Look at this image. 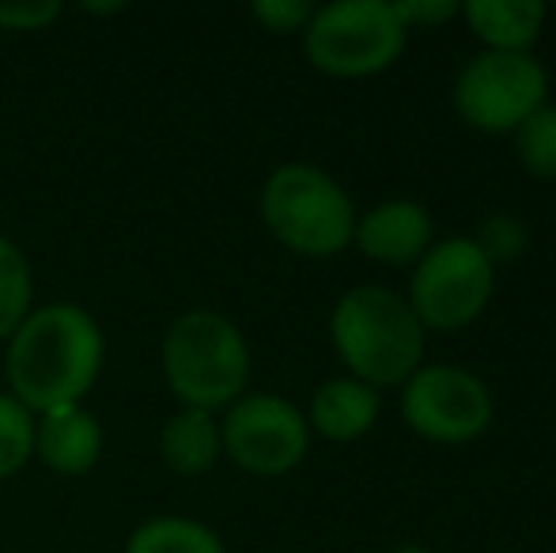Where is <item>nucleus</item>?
Returning <instances> with one entry per match:
<instances>
[{"label": "nucleus", "instance_id": "39448f33", "mask_svg": "<svg viewBox=\"0 0 556 553\" xmlns=\"http://www.w3.org/2000/svg\"><path fill=\"white\" fill-rule=\"evenodd\" d=\"M409 30L397 20L394 0H333L315 8L303 30V53L326 76L364 80L379 76L405 53Z\"/></svg>", "mask_w": 556, "mask_h": 553}, {"label": "nucleus", "instance_id": "dca6fc26", "mask_svg": "<svg viewBox=\"0 0 556 553\" xmlns=\"http://www.w3.org/2000/svg\"><path fill=\"white\" fill-rule=\"evenodd\" d=\"M30 300H35L30 262L12 239L0 236V341L20 330V323L30 315Z\"/></svg>", "mask_w": 556, "mask_h": 553}, {"label": "nucleus", "instance_id": "7ed1b4c3", "mask_svg": "<svg viewBox=\"0 0 556 553\" xmlns=\"http://www.w3.org/2000/svg\"><path fill=\"white\" fill-rule=\"evenodd\" d=\"M262 221L280 247L303 259H333L356 236V205L349 190L315 163H285L262 186Z\"/></svg>", "mask_w": 556, "mask_h": 553}, {"label": "nucleus", "instance_id": "0eeeda50", "mask_svg": "<svg viewBox=\"0 0 556 553\" xmlns=\"http://www.w3.org/2000/svg\"><path fill=\"white\" fill-rule=\"evenodd\" d=\"M496 296V266L477 251L469 236H446L428 247L413 266L409 307L425 330L454 334L473 326Z\"/></svg>", "mask_w": 556, "mask_h": 553}, {"label": "nucleus", "instance_id": "f3484780", "mask_svg": "<svg viewBox=\"0 0 556 553\" xmlns=\"http://www.w3.org/2000/svg\"><path fill=\"white\" fill-rule=\"evenodd\" d=\"M511 148L519 167L538 183L556 178V106L545 103L511 134Z\"/></svg>", "mask_w": 556, "mask_h": 553}, {"label": "nucleus", "instance_id": "423d86ee", "mask_svg": "<svg viewBox=\"0 0 556 553\" xmlns=\"http://www.w3.org/2000/svg\"><path fill=\"white\" fill-rule=\"evenodd\" d=\"M451 103L477 134L511 137L538 106L549 103V73L534 53L481 50L458 68Z\"/></svg>", "mask_w": 556, "mask_h": 553}, {"label": "nucleus", "instance_id": "9b49d317", "mask_svg": "<svg viewBox=\"0 0 556 553\" xmlns=\"http://www.w3.org/2000/svg\"><path fill=\"white\" fill-rule=\"evenodd\" d=\"M382 417V391L359 384L352 376L326 379L307 406V425L330 443H352L364 440Z\"/></svg>", "mask_w": 556, "mask_h": 553}, {"label": "nucleus", "instance_id": "a211bd4d", "mask_svg": "<svg viewBox=\"0 0 556 553\" xmlns=\"http://www.w3.org/2000/svg\"><path fill=\"white\" fill-rule=\"evenodd\" d=\"M469 239H473L477 251L500 269V266H511V262H519L522 254H527L530 228H527V221L515 213H489L477 224V231Z\"/></svg>", "mask_w": 556, "mask_h": 553}, {"label": "nucleus", "instance_id": "f257e3e1", "mask_svg": "<svg viewBox=\"0 0 556 553\" xmlns=\"http://www.w3.org/2000/svg\"><path fill=\"white\" fill-rule=\"evenodd\" d=\"M103 330L76 303L35 307L8 338V387L30 414H50L61 406H80L103 372Z\"/></svg>", "mask_w": 556, "mask_h": 553}, {"label": "nucleus", "instance_id": "ddd939ff", "mask_svg": "<svg viewBox=\"0 0 556 553\" xmlns=\"http://www.w3.org/2000/svg\"><path fill=\"white\" fill-rule=\"evenodd\" d=\"M549 8L542 0H462V23L484 50L530 53Z\"/></svg>", "mask_w": 556, "mask_h": 553}, {"label": "nucleus", "instance_id": "4be33fe9", "mask_svg": "<svg viewBox=\"0 0 556 553\" xmlns=\"http://www.w3.org/2000/svg\"><path fill=\"white\" fill-rule=\"evenodd\" d=\"M61 15L58 4L35 0V4H0V27L4 30H42Z\"/></svg>", "mask_w": 556, "mask_h": 553}, {"label": "nucleus", "instance_id": "6ab92c4d", "mask_svg": "<svg viewBox=\"0 0 556 553\" xmlns=\"http://www.w3.org/2000/svg\"><path fill=\"white\" fill-rule=\"evenodd\" d=\"M30 455H35V414L12 394H0V478L15 474Z\"/></svg>", "mask_w": 556, "mask_h": 553}, {"label": "nucleus", "instance_id": "20e7f679", "mask_svg": "<svg viewBox=\"0 0 556 553\" xmlns=\"http://www.w3.org/2000/svg\"><path fill=\"white\" fill-rule=\"evenodd\" d=\"M163 376L186 410H224L247 394L250 345L216 311H186L163 338Z\"/></svg>", "mask_w": 556, "mask_h": 553}, {"label": "nucleus", "instance_id": "aec40b11", "mask_svg": "<svg viewBox=\"0 0 556 553\" xmlns=\"http://www.w3.org/2000/svg\"><path fill=\"white\" fill-rule=\"evenodd\" d=\"M250 12L273 35H295V30L303 35L311 15H315V4H307V0H257V4H250Z\"/></svg>", "mask_w": 556, "mask_h": 553}, {"label": "nucleus", "instance_id": "1a4fd4ad", "mask_svg": "<svg viewBox=\"0 0 556 553\" xmlns=\"http://www.w3.org/2000/svg\"><path fill=\"white\" fill-rule=\"evenodd\" d=\"M220 443L235 466L257 478H280L295 470L311 451V425L285 394H242L227 406Z\"/></svg>", "mask_w": 556, "mask_h": 553}, {"label": "nucleus", "instance_id": "9d476101", "mask_svg": "<svg viewBox=\"0 0 556 553\" xmlns=\"http://www.w3.org/2000/svg\"><path fill=\"white\" fill-rule=\"evenodd\" d=\"M435 243V221L428 205L413 198H390L356 216V247L364 259L382 266H417Z\"/></svg>", "mask_w": 556, "mask_h": 553}, {"label": "nucleus", "instance_id": "412c9836", "mask_svg": "<svg viewBox=\"0 0 556 553\" xmlns=\"http://www.w3.org/2000/svg\"><path fill=\"white\" fill-rule=\"evenodd\" d=\"M394 12L405 30L440 27V23L462 20V0H394Z\"/></svg>", "mask_w": 556, "mask_h": 553}, {"label": "nucleus", "instance_id": "6e6552de", "mask_svg": "<svg viewBox=\"0 0 556 553\" xmlns=\"http://www.w3.org/2000/svg\"><path fill=\"white\" fill-rule=\"evenodd\" d=\"M397 414L413 436L440 448L481 440L496 417L489 384L462 364H420L397 387Z\"/></svg>", "mask_w": 556, "mask_h": 553}, {"label": "nucleus", "instance_id": "f8f14e48", "mask_svg": "<svg viewBox=\"0 0 556 553\" xmlns=\"http://www.w3.org/2000/svg\"><path fill=\"white\" fill-rule=\"evenodd\" d=\"M35 455L58 474H88L103 455V428L84 406H61L35 425Z\"/></svg>", "mask_w": 556, "mask_h": 553}, {"label": "nucleus", "instance_id": "5701e85b", "mask_svg": "<svg viewBox=\"0 0 556 553\" xmlns=\"http://www.w3.org/2000/svg\"><path fill=\"white\" fill-rule=\"evenodd\" d=\"M390 553H435V550H428V546H420V542H402V546H394Z\"/></svg>", "mask_w": 556, "mask_h": 553}, {"label": "nucleus", "instance_id": "4468645a", "mask_svg": "<svg viewBox=\"0 0 556 553\" xmlns=\"http://www.w3.org/2000/svg\"><path fill=\"white\" fill-rule=\"evenodd\" d=\"M220 451H224L220 425H216V417L205 414V410H186L182 406L160 432L163 463H167L175 474H182V478L205 474L208 466L220 458Z\"/></svg>", "mask_w": 556, "mask_h": 553}, {"label": "nucleus", "instance_id": "2eb2a0df", "mask_svg": "<svg viewBox=\"0 0 556 553\" xmlns=\"http://www.w3.org/2000/svg\"><path fill=\"white\" fill-rule=\"evenodd\" d=\"M125 553H227L213 527L186 516H155L129 535Z\"/></svg>", "mask_w": 556, "mask_h": 553}, {"label": "nucleus", "instance_id": "f03ea898", "mask_svg": "<svg viewBox=\"0 0 556 553\" xmlns=\"http://www.w3.org/2000/svg\"><path fill=\"white\" fill-rule=\"evenodd\" d=\"M330 341L352 379L387 391L425 364L428 330L405 296L382 285H356L333 303Z\"/></svg>", "mask_w": 556, "mask_h": 553}]
</instances>
